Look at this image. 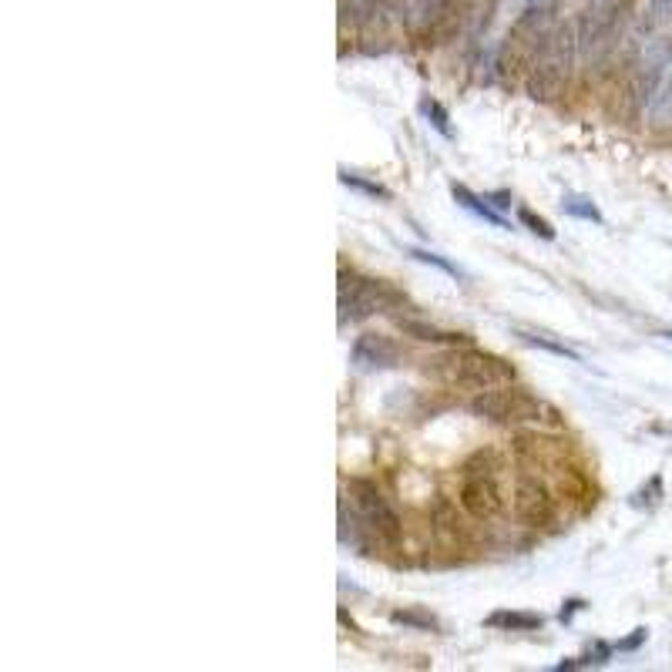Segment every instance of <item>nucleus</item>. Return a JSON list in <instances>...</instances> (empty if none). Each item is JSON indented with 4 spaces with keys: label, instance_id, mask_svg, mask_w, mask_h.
I'll return each instance as SVG.
<instances>
[{
    "label": "nucleus",
    "instance_id": "1",
    "mask_svg": "<svg viewBox=\"0 0 672 672\" xmlns=\"http://www.w3.org/2000/svg\"><path fill=\"white\" fill-rule=\"evenodd\" d=\"M579 30L575 24H555L538 51L532 54V75H528V94L535 101H551L569 88L572 67L579 61Z\"/></svg>",
    "mask_w": 672,
    "mask_h": 672
},
{
    "label": "nucleus",
    "instance_id": "2",
    "mask_svg": "<svg viewBox=\"0 0 672 672\" xmlns=\"http://www.w3.org/2000/svg\"><path fill=\"white\" fill-rule=\"evenodd\" d=\"M461 508L474 521H494L505 511L498 465H494V457L487 451L471 454L461 468Z\"/></svg>",
    "mask_w": 672,
    "mask_h": 672
},
{
    "label": "nucleus",
    "instance_id": "3",
    "mask_svg": "<svg viewBox=\"0 0 672 672\" xmlns=\"http://www.w3.org/2000/svg\"><path fill=\"white\" fill-rule=\"evenodd\" d=\"M404 303V293H397L391 282L340 272V324H364L377 313H386Z\"/></svg>",
    "mask_w": 672,
    "mask_h": 672
},
{
    "label": "nucleus",
    "instance_id": "4",
    "mask_svg": "<svg viewBox=\"0 0 672 672\" xmlns=\"http://www.w3.org/2000/svg\"><path fill=\"white\" fill-rule=\"evenodd\" d=\"M441 373L444 380L457 386H474V391H487V386H502L515 380V367L505 357H494V353L465 346V350H451L441 357Z\"/></svg>",
    "mask_w": 672,
    "mask_h": 672
},
{
    "label": "nucleus",
    "instance_id": "5",
    "mask_svg": "<svg viewBox=\"0 0 672 672\" xmlns=\"http://www.w3.org/2000/svg\"><path fill=\"white\" fill-rule=\"evenodd\" d=\"M468 407L474 417L491 420V423H528V420H542V414H548L545 401H538L535 394H528L511 383L478 391Z\"/></svg>",
    "mask_w": 672,
    "mask_h": 672
},
{
    "label": "nucleus",
    "instance_id": "6",
    "mask_svg": "<svg viewBox=\"0 0 672 672\" xmlns=\"http://www.w3.org/2000/svg\"><path fill=\"white\" fill-rule=\"evenodd\" d=\"M346 498H350V508H353V515H357V521L377 542H383V545L401 542V518L373 481L350 478L346 481Z\"/></svg>",
    "mask_w": 672,
    "mask_h": 672
},
{
    "label": "nucleus",
    "instance_id": "7",
    "mask_svg": "<svg viewBox=\"0 0 672 672\" xmlns=\"http://www.w3.org/2000/svg\"><path fill=\"white\" fill-rule=\"evenodd\" d=\"M625 11V0H585V8L579 14V54L585 61H598L609 51V38L616 34L619 21Z\"/></svg>",
    "mask_w": 672,
    "mask_h": 672
},
{
    "label": "nucleus",
    "instance_id": "8",
    "mask_svg": "<svg viewBox=\"0 0 672 672\" xmlns=\"http://www.w3.org/2000/svg\"><path fill=\"white\" fill-rule=\"evenodd\" d=\"M672 67V38L669 34H652L643 45L639 61L632 67V94L639 104H652L656 94L665 85V75Z\"/></svg>",
    "mask_w": 672,
    "mask_h": 672
},
{
    "label": "nucleus",
    "instance_id": "9",
    "mask_svg": "<svg viewBox=\"0 0 672 672\" xmlns=\"http://www.w3.org/2000/svg\"><path fill=\"white\" fill-rule=\"evenodd\" d=\"M515 515H518V521L521 524H528V528H545V524H551V518H555V498H551V491H548V484L538 478V471H532V468H524L521 474H518V481H515Z\"/></svg>",
    "mask_w": 672,
    "mask_h": 672
},
{
    "label": "nucleus",
    "instance_id": "10",
    "mask_svg": "<svg viewBox=\"0 0 672 672\" xmlns=\"http://www.w3.org/2000/svg\"><path fill=\"white\" fill-rule=\"evenodd\" d=\"M383 8L401 21L410 38H423L444 21L451 0H383Z\"/></svg>",
    "mask_w": 672,
    "mask_h": 672
},
{
    "label": "nucleus",
    "instance_id": "11",
    "mask_svg": "<svg viewBox=\"0 0 672 672\" xmlns=\"http://www.w3.org/2000/svg\"><path fill=\"white\" fill-rule=\"evenodd\" d=\"M350 360H353V367H357V370H391L401 360V350H397V343L391 337L364 333V337H357V343H353Z\"/></svg>",
    "mask_w": 672,
    "mask_h": 672
},
{
    "label": "nucleus",
    "instance_id": "12",
    "mask_svg": "<svg viewBox=\"0 0 672 672\" xmlns=\"http://www.w3.org/2000/svg\"><path fill=\"white\" fill-rule=\"evenodd\" d=\"M451 195H454V202L457 205H461V208H468V212H474V216L478 219H484V223H491V226H498V229H511V223L502 216V212L498 208H494L487 199H481V195H474L468 186H451Z\"/></svg>",
    "mask_w": 672,
    "mask_h": 672
},
{
    "label": "nucleus",
    "instance_id": "13",
    "mask_svg": "<svg viewBox=\"0 0 672 672\" xmlns=\"http://www.w3.org/2000/svg\"><path fill=\"white\" fill-rule=\"evenodd\" d=\"M401 330L420 343H438V346H468L471 337L465 333H451V330H438L431 324H420V320H401Z\"/></svg>",
    "mask_w": 672,
    "mask_h": 672
},
{
    "label": "nucleus",
    "instance_id": "14",
    "mask_svg": "<svg viewBox=\"0 0 672 672\" xmlns=\"http://www.w3.org/2000/svg\"><path fill=\"white\" fill-rule=\"evenodd\" d=\"M542 622L545 619L535 612H494L484 619L487 629H505V632H535V629H542Z\"/></svg>",
    "mask_w": 672,
    "mask_h": 672
},
{
    "label": "nucleus",
    "instance_id": "15",
    "mask_svg": "<svg viewBox=\"0 0 672 672\" xmlns=\"http://www.w3.org/2000/svg\"><path fill=\"white\" fill-rule=\"evenodd\" d=\"M337 8L343 27H360L383 8V0H337Z\"/></svg>",
    "mask_w": 672,
    "mask_h": 672
},
{
    "label": "nucleus",
    "instance_id": "16",
    "mask_svg": "<svg viewBox=\"0 0 672 672\" xmlns=\"http://www.w3.org/2000/svg\"><path fill=\"white\" fill-rule=\"evenodd\" d=\"M561 208H565V216H572V219H585V223H595V226H603V212H598V205L585 195H565L561 199Z\"/></svg>",
    "mask_w": 672,
    "mask_h": 672
},
{
    "label": "nucleus",
    "instance_id": "17",
    "mask_svg": "<svg viewBox=\"0 0 672 672\" xmlns=\"http://www.w3.org/2000/svg\"><path fill=\"white\" fill-rule=\"evenodd\" d=\"M649 122L656 128H672V75L665 78L662 91L656 94V101L649 104Z\"/></svg>",
    "mask_w": 672,
    "mask_h": 672
},
{
    "label": "nucleus",
    "instance_id": "18",
    "mask_svg": "<svg viewBox=\"0 0 672 672\" xmlns=\"http://www.w3.org/2000/svg\"><path fill=\"white\" fill-rule=\"evenodd\" d=\"M420 115L428 118V125H434L444 138H454V131H451V115H447V109H444L441 101L423 98V101H420Z\"/></svg>",
    "mask_w": 672,
    "mask_h": 672
},
{
    "label": "nucleus",
    "instance_id": "19",
    "mask_svg": "<svg viewBox=\"0 0 672 672\" xmlns=\"http://www.w3.org/2000/svg\"><path fill=\"white\" fill-rule=\"evenodd\" d=\"M521 340L524 343H532V346H542V350H548V353H555V357H565V360H572V364H582V357L575 350H569L565 343H555V340H548V337H542V333H521Z\"/></svg>",
    "mask_w": 672,
    "mask_h": 672
},
{
    "label": "nucleus",
    "instance_id": "20",
    "mask_svg": "<svg viewBox=\"0 0 672 672\" xmlns=\"http://www.w3.org/2000/svg\"><path fill=\"white\" fill-rule=\"evenodd\" d=\"M340 182L350 186V189H357V192H364V195H373V199H391V192H386L383 186L367 182V179H360V175H353V172H340Z\"/></svg>",
    "mask_w": 672,
    "mask_h": 672
},
{
    "label": "nucleus",
    "instance_id": "21",
    "mask_svg": "<svg viewBox=\"0 0 672 672\" xmlns=\"http://www.w3.org/2000/svg\"><path fill=\"white\" fill-rule=\"evenodd\" d=\"M672 21V0H649L646 8V27L656 30V27H665Z\"/></svg>",
    "mask_w": 672,
    "mask_h": 672
},
{
    "label": "nucleus",
    "instance_id": "22",
    "mask_svg": "<svg viewBox=\"0 0 672 672\" xmlns=\"http://www.w3.org/2000/svg\"><path fill=\"white\" fill-rule=\"evenodd\" d=\"M518 223L521 226H528V229H532L535 236H542V239H555V229H551V223L548 219H542V216H535V212L532 208H518Z\"/></svg>",
    "mask_w": 672,
    "mask_h": 672
},
{
    "label": "nucleus",
    "instance_id": "23",
    "mask_svg": "<svg viewBox=\"0 0 672 672\" xmlns=\"http://www.w3.org/2000/svg\"><path fill=\"white\" fill-rule=\"evenodd\" d=\"M391 619H394L397 625H410V629H420V632L438 629V619H434V616H423V612H394Z\"/></svg>",
    "mask_w": 672,
    "mask_h": 672
},
{
    "label": "nucleus",
    "instance_id": "24",
    "mask_svg": "<svg viewBox=\"0 0 672 672\" xmlns=\"http://www.w3.org/2000/svg\"><path fill=\"white\" fill-rule=\"evenodd\" d=\"M407 253H410L414 259H420V263H428V266H438L441 272H447V276H454V279H457V276H461V269H457V266H451V263H447L444 256H438V253H428V250H407Z\"/></svg>",
    "mask_w": 672,
    "mask_h": 672
},
{
    "label": "nucleus",
    "instance_id": "25",
    "mask_svg": "<svg viewBox=\"0 0 672 672\" xmlns=\"http://www.w3.org/2000/svg\"><path fill=\"white\" fill-rule=\"evenodd\" d=\"M561 0H528L524 4V14H535V17H555Z\"/></svg>",
    "mask_w": 672,
    "mask_h": 672
},
{
    "label": "nucleus",
    "instance_id": "26",
    "mask_svg": "<svg viewBox=\"0 0 672 672\" xmlns=\"http://www.w3.org/2000/svg\"><path fill=\"white\" fill-rule=\"evenodd\" d=\"M565 606H569V609H561V622H569L579 609H585V603H582V598H572V603H565Z\"/></svg>",
    "mask_w": 672,
    "mask_h": 672
},
{
    "label": "nucleus",
    "instance_id": "27",
    "mask_svg": "<svg viewBox=\"0 0 672 672\" xmlns=\"http://www.w3.org/2000/svg\"><path fill=\"white\" fill-rule=\"evenodd\" d=\"M643 639H646V629H635V635H632V639L619 643V649H625V652H629V649H635V646H639Z\"/></svg>",
    "mask_w": 672,
    "mask_h": 672
},
{
    "label": "nucleus",
    "instance_id": "28",
    "mask_svg": "<svg viewBox=\"0 0 672 672\" xmlns=\"http://www.w3.org/2000/svg\"><path fill=\"white\" fill-rule=\"evenodd\" d=\"M484 199H487V202H491L494 208H508V205H511V195H508V192H498V195H484Z\"/></svg>",
    "mask_w": 672,
    "mask_h": 672
},
{
    "label": "nucleus",
    "instance_id": "29",
    "mask_svg": "<svg viewBox=\"0 0 672 672\" xmlns=\"http://www.w3.org/2000/svg\"><path fill=\"white\" fill-rule=\"evenodd\" d=\"M662 337H669V340H672V330H669V333H662Z\"/></svg>",
    "mask_w": 672,
    "mask_h": 672
}]
</instances>
